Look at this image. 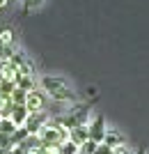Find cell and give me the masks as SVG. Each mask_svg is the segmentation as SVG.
<instances>
[{
	"label": "cell",
	"mask_w": 149,
	"mask_h": 154,
	"mask_svg": "<svg viewBox=\"0 0 149 154\" xmlns=\"http://www.w3.org/2000/svg\"><path fill=\"white\" fill-rule=\"evenodd\" d=\"M41 88H44L46 97H51L53 101L71 103V101L78 99L76 92L67 85V81H62V78H58V76H44V78H41Z\"/></svg>",
	"instance_id": "obj_1"
},
{
	"label": "cell",
	"mask_w": 149,
	"mask_h": 154,
	"mask_svg": "<svg viewBox=\"0 0 149 154\" xmlns=\"http://www.w3.org/2000/svg\"><path fill=\"white\" fill-rule=\"evenodd\" d=\"M37 136L41 138V143H44L46 147H58V145L69 140V129H64L58 120H48Z\"/></svg>",
	"instance_id": "obj_2"
},
{
	"label": "cell",
	"mask_w": 149,
	"mask_h": 154,
	"mask_svg": "<svg viewBox=\"0 0 149 154\" xmlns=\"http://www.w3.org/2000/svg\"><path fill=\"white\" fill-rule=\"evenodd\" d=\"M46 101H48V97H46L44 90H30L25 94L23 106L28 108V113H44L46 110Z\"/></svg>",
	"instance_id": "obj_3"
},
{
	"label": "cell",
	"mask_w": 149,
	"mask_h": 154,
	"mask_svg": "<svg viewBox=\"0 0 149 154\" xmlns=\"http://www.w3.org/2000/svg\"><path fill=\"white\" fill-rule=\"evenodd\" d=\"M51 117H48V113H28V120H25V124H23V129H25L30 136H37L41 129H44V124L48 122Z\"/></svg>",
	"instance_id": "obj_4"
},
{
	"label": "cell",
	"mask_w": 149,
	"mask_h": 154,
	"mask_svg": "<svg viewBox=\"0 0 149 154\" xmlns=\"http://www.w3.org/2000/svg\"><path fill=\"white\" fill-rule=\"evenodd\" d=\"M106 131H108V127H106L103 115H94V120L87 124V134H90V140H94V143H103Z\"/></svg>",
	"instance_id": "obj_5"
},
{
	"label": "cell",
	"mask_w": 149,
	"mask_h": 154,
	"mask_svg": "<svg viewBox=\"0 0 149 154\" xmlns=\"http://www.w3.org/2000/svg\"><path fill=\"white\" fill-rule=\"evenodd\" d=\"M9 120H12L16 127H23L28 120V108L23 106V103H14L12 106V113H9Z\"/></svg>",
	"instance_id": "obj_6"
},
{
	"label": "cell",
	"mask_w": 149,
	"mask_h": 154,
	"mask_svg": "<svg viewBox=\"0 0 149 154\" xmlns=\"http://www.w3.org/2000/svg\"><path fill=\"white\" fill-rule=\"evenodd\" d=\"M69 140H71L73 145H78V147H80L83 143L90 140V134H87V124H85V127H76V129H71V131H69Z\"/></svg>",
	"instance_id": "obj_7"
},
{
	"label": "cell",
	"mask_w": 149,
	"mask_h": 154,
	"mask_svg": "<svg viewBox=\"0 0 149 154\" xmlns=\"http://www.w3.org/2000/svg\"><path fill=\"white\" fill-rule=\"evenodd\" d=\"M103 143H106V145H108L110 149L119 147V145H126V143H124V136L119 134V131H115V129H108V131H106Z\"/></svg>",
	"instance_id": "obj_8"
},
{
	"label": "cell",
	"mask_w": 149,
	"mask_h": 154,
	"mask_svg": "<svg viewBox=\"0 0 149 154\" xmlns=\"http://www.w3.org/2000/svg\"><path fill=\"white\" fill-rule=\"evenodd\" d=\"M16 42V32L12 28H2L0 30V48H12Z\"/></svg>",
	"instance_id": "obj_9"
},
{
	"label": "cell",
	"mask_w": 149,
	"mask_h": 154,
	"mask_svg": "<svg viewBox=\"0 0 149 154\" xmlns=\"http://www.w3.org/2000/svg\"><path fill=\"white\" fill-rule=\"evenodd\" d=\"M14 131H16V124L9 120V117H0V134H7V136H12Z\"/></svg>",
	"instance_id": "obj_10"
},
{
	"label": "cell",
	"mask_w": 149,
	"mask_h": 154,
	"mask_svg": "<svg viewBox=\"0 0 149 154\" xmlns=\"http://www.w3.org/2000/svg\"><path fill=\"white\" fill-rule=\"evenodd\" d=\"M28 136H30V134H28V131H25L23 127H16V131L12 134V143H14V147H19V145H21L23 140H25Z\"/></svg>",
	"instance_id": "obj_11"
},
{
	"label": "cell",
	"mask_w": 149,
	"mask_h": 154,
	"mask_svg": "<svg viewBox=\"0 0 149 154\" xmlns=\"http://www.w3.org/2000/svg\"><path fill=\"white\" fill-rule=\"evenodd\" d=\"M25 94H28L25 90H21V88L14 85V92H12V97H9V101H12V103H23V101H25Z\"/></svg>",
	"instance_id": "obj_12"
},
{
	"label": "cell",
	"mask_w": 149,
	"mask_h": 154,
	"mask_svg": "<svg viewBox=\"0 0 149 154\" xmlns=\"http://www.w3.org/2000/svg\"><path fill=\"white\" fill-rule=\"evenodd\" d=\"M0 149H7V152H12V149H14L12 136H7V134H0Z\"/></svg>",
	"instance_id": "obj_13"
},
{
	"label": "cell",
	"mask_w": 149,
	"mask_h": 154,
	"mask_svg": "<svg viewBox=\"0 0 149 154\" xmlns=\"http://www.w3.org/2000/svg\"><path fill=\"white\" fill-rule=\"evenodd\" d=\"M21 5H23V9L25 12H32V9H37V7H41V2L44 0H19Z\"/></svg>",
	"instance_id": "obj_14"
},
{
	"label": "cell",
	"mask_w": 149,
	"mask_h": 154,
	"mask_svg": "<svg viewBox=\"0 0 149 154\" xmlns=\"http://www.w3.org/2000/svg\"><path fill=\"white\" fill-rule=\"evenodd\" d=\"M78 149H83V152H87V154H94V149H97V143H94V140H87V143H83Z\"/></svg>",
	"instance_id": "obj_15"
},
{
	"label": "cell",
	"mask_w": 149,
	"mask_h": 154,
	"mask_svg": "<svg viewBox=\"0 0 149 154\" xmlns=\"http://www.w3.org/2000/svg\"><path fill=\"white\" fill-rule=\"evenodd\" d=\"M94 154H112V149L106 145V143H97V149H94Z\"/></svg>",
	"instance_id": "obj_16"
},
{
	"label": "cell",
	"mask_w": 149,
	"mask_h": 154,
	"mask_svg": "<svg viewBox=\"0 0 149 154\" xmlns=\"http://www.w3.org/2000/svg\"><path fill=\"white\" fill-rule=\"evenodd\" d=\"M112 154H131V152H129V147H126V145H119V147L112 149Z\"/></svg>",
	"instance_id": "obj_17"
},
{
	"label": "cell",
	"mask_w": 149,
	"mask_h": 154,
	"mask_svg": "<svg viewBox=\"0 0 149 154\" xmlns=\"http://www.w3.org/2000/svg\"><path fill=\"white\" fill-rule=\"evenodd\" d=\"M9 2H12V0H0V9H5V7L9 5Z\"/></svg>",
	"instance_id": "obj_18"
},
{
	"label": "cell",
	"mask_w": 149,
	"mask_h": 154,
	"mask_svg": "<svg viewBox=\"0 0 149 154\" xmlns=\"http://www.w3.org/2000/svg\"><path fill=\"white\" fill-rule=\"evenodd\" d=\"M133 154H147V152H145V147H140V149H136Z\"/></svg>",
	"instance_id": "obj_19"
},
{
	"label": "cell",
	"mask_w": 149,
	"mask_h": 154,
	"mask_svg": "<svg viewBox=\"0 0 149 154\" xmlns=\"http://www.w3.org/2000/svg\"><path fill=\"white\" fill-rule=\"evenodd\" d=\"M0 154H12V152H7V149H0Z\"/></svg>",
	"instance_id": "obj_20"
}]
</instances>
